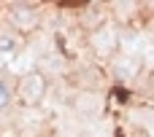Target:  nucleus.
<instances>
[{
    "label": "nucleus",
    "mask_w": 154,
    "mask_h": 137,
    "mask_svg": "<svg viewBox=\"0 0 154 137\" xmlns=\"http://www.w3.org/2000/svg\"><path fill=\"white\" fill-rule=\"evenodd\" d=\"M8 102H11V89H8V83L0 78V110H5Z\"/></svg>",
    "instance_id": "7"
},
{
    "label": "nucleus",
    "mask_w": 154,
    "mask_h": 137,
    "mask_svg": "<svg viewBox=\"0 0 154 137\" xmlns=\"http://www.w3.org/2000/svg\"><path fill=\"white\" fill-rule=\"evenodd\" d=\"M79 110L87 113V116H89V113H97V110H100V100H97V97H89V94H81V97H79Z\"/></svg>",
    "instance_id": "3"
},
{
    "label": "nucleus",
    "mask_w": 154,
    "mask_h": 137,
    "mask_svg": "<svg viewBox=\"0 0 154 137\" xmlns=\"http://www.w3.org/2000/svg\"><path fill=\"white\" fill-rule=\"evenodd\" d=\"M43 92H46V81H43L41 73H27L22 78V83H19V94H22V100L27 105H35L43 97Z\"/></svg>",
    "instance_id": "1"
},
{
    "label": "nucleus",
    "mask_w": 154,
    "mask_h": 137,
    "mask_svg": "<svg viewBox=\"0 0 154 137\" xmlns=\"http://www.w3.org/2000/svg\"><path fill=\"white\" fill-rule=\"evenodd\" d=\"M135 70H138V62H133L130 57H125V59H119V62H116V73H119L122 78L135 75Z\"/></svg>",
    "instance_id": "4"
},
{
    "label": "nucleus",
    "mask_w": 154,
    "mask_h": 137,
    "mask_svg": "<svg viewBox=\"0 0 154 137\" xmlns=\"http://www.w3.org/2000/svg\"><path fill=\"white\" fill-rule=\"evenodd\" d=\"M11 22H14L16 27H22V30H32V27L38 24V16H35L32 8L16 5V8H11Z\"/></svg>",
    "instance_id": "2"
},
{
    "label": "nucleus",
    "mask_w": 154,
    "mask_h": 137,
    "mask_svg": "<svg viewBox=\"0 0 154 137\" xmlns=\"http://www.w3.org/2000/svg\"><path fill=\"white\" fill-rule=\"evenodd\" d=\"M111 40H114V32L106 27V30H100V32H95V46L100 48V51H106L108 46H111Z\"/></svg>",
    "instance_id": "5"
},
{
    "label": "nucleus",
    "mask_w": 154,
    "mask_h": 137,
    "mask_svg": "<svg viewBox=\"0 0 154 137\" xmlns=\"http://www.w3.org/2000/svg\"><path fill=\"white\" fill-rule=\"evenodd\" d=\"M16 51V38L14 35H0V54H14Z\"/></svg>",
    "instance_id": "6"
}]
</instances>
